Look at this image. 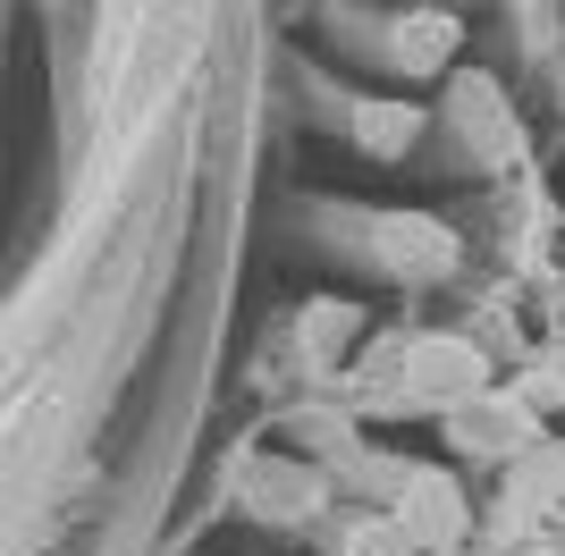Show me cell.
Returning <instances> with one entry per match:
<instances>
[{"label": "cell", "mask_w": 565, "mask_h": 556, "mask_svg": "<svg viewBox=\"0 0 565 556\" xmlns=\"http://www.w3.org/2000/svg\"><path fill=\"white\" fill-rule=\"evenodd\" d=\"M405 127H414L405 110H372V143H380V152H397V143H405Z\"/></svg>", "instance_id": "52a82bcc"}, {"label": "cell", "mask_w": 565, "mask_h": 556, "mask_svg": "<svg viewBox=\"0 0 565 556\" xmlns=\"http://www.w3.org/2000/svg\"><path fill=\"white\" fill-rule=\"evenodd\" d=\"M397 523L423 539V548H456V539H465V489H456L448 472H414L405 498H397Z\"/></svg>", "instance_id": "3957f363"}, {"label": "cell", "mask_w": 565, "mask_h": 556, "mask_svg": "<svg viewBox=\"0 0 565 556\" xmlns=\"http://www.w3.org/2000/svg\"><path fill=\"white\" fill-rule=\"evenodd\" d=\"M541 498H565V447H532L515 472V506H541Z\"/></svg>", "instance_id": "5b68a950"}, {"label": "cell", "mask_w": 565, "mask_h": 556, "mask_svg": "<svg viewBox=\"0 0 565 556\" xmlns=\"http://www.w3.org/2000/svg\"><path fill=\"white\" fill-rule=\"evenodd\" d=\"M405 388L423 396V405H439V414H465V405L490 396V363L465 338H423V346L405 354Z\"/></svg>", "instance_id": "6da1fadb"}, {"label": "cell", "mask_w": 565, "mask_h": 556, "mask_svg": "<svg viewBox=\"0 0 565 556\" xmlns=\"http://www.w3.org/2000/svg\"><path fill=\"white\" fill-rule=\"evenodd\" d=\"M405 548H423L405 523H354V539H347V556H405Z\"/></svg>", "instance_id": "8992f818"}, {"label": "cell", "mask_w": 565, "mask_h": 556, "mask_svg": "<svg viewBox=\"0 0 565 556\" xmlns=\"http://www.w3.org/2000/svg\"><path fill=\"white\" fill-rule=\"evenodd\" d=\"M456 43H465V25H456L448 9H414V18L397 25V68L430 76V68H448V60H456Z\"/></svg>", "instance_id": "277c9868"}, {"label": "cell", "mask_w": 565, "mask_h": 556, "mask_svg": "<svg viewBox=\"0 0 565 556\" xmlns=\"http://www.w3.org/2000/svg\"><path fill=\"white\" fill-rule=\"evenodd\" d=\"M380 261L405 270V278H439L456 261V236L439 228L430 211H388V220H380Z\"/></svg>", "instance_id": "7a4b0ae2"}]
</instances>
